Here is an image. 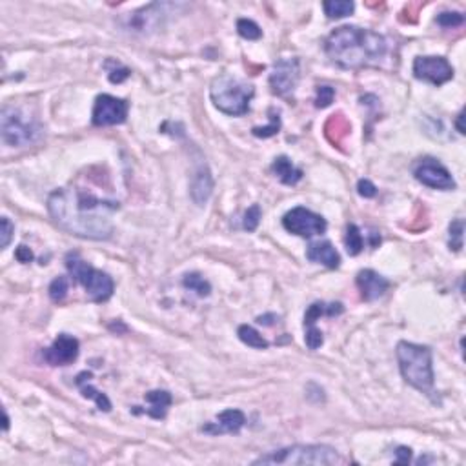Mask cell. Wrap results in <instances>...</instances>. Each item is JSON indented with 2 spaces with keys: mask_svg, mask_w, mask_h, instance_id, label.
<instances>
[{
  "mask_svg": "<svg viewBox=\"0 0 466 466\" xmlns=\"http://www.w3.org/2000/svg\"><path fill=\"white\" fill-rule=\"evenodd\" d=\"M116 201H106L81 188H61L48 197V212L53 223L75 237L106 241L113 235L112 213Z\"/></svg>",
  "mask_w": 466,
  "mask_h": 466,
  "instance_id": "6da1fadb",
  "label": "cell"
},
{
  "mask_svg": "<svg viewBox=\"0 0 466 466\" xmlns=\"http://www.w3.org/2000/svg\"><path fill=\"white\" fill-rule=\"evenodd\" d=\"M330 61L343 70H363L377 66L386 57V39L372 30L357 26H341L332 31L325 42Z\"/></svg>",
  "mask_w": 466,
  "mask_h": 466,
  "instance_id": "7a4b0ae2",
  "label": "cell"
},
{
  "mask_svg": "<svg viewBox=\"0 0 466 466\" xmlns=\"http://www.w3.org/2000/svg\"><path fill=\"white\" fill-rule=\"evenodd\" d=\"M397 361L403 379L421 394L432 396L434 392V365L428 346L401 341L397 345Z\"/></svg>",
  "mask_w": 466,
  "mask_h": 466,
  "instance_id": "3957f363",
  "label": "cell"
},
{
  "mask_svg": "<svg viewBox=\"0 0 466 466\" xmlns=\"http://www.w3.org/2000/svg\"><path fill=\"white\" fill-rule=\"evenodd\" d=\"M254 93L255 90L252 84H246L226 73L215 77L210 86L213 106L230 116L246 115L250 112V101Z\"/></svg>",
  "mask_w": 466,
  "mask_h": 466,
  "instance_id": "277c9868",
  "label": "cell"
},
{
  "mask_svg": "<svg viewBox=\"0 0 466 466\" xmlns=\"http://www.w3.org/2000/svg\"><path fill=\"white\" fill-rule=\"evenodd\" d=\"M341 463V456L328 445H294L255 459L254 465H323Z\"/></svg>",
  "mask_w": 466,
  "mask_h": 466,
  "instance_id": "5b68a950",
  "label": "cell"
},
{
  "mask_svg": "<svg viewBox=\"0 0 466 466\" xmlns=\"http://www.w3.org/2000/svg\"><path fill=\"white\" fill-rule=\"evenodd\" d=\"M42 133L41 124L21 108L6 106L2 110V141L11 148L30 146L39 141Z\"/></svg>",
  "mask_w": 466,
  "mask_h": 466,
  "instance_id": "8992f818",
  "label": "cell"
},
{
  "mask_svg": "<svg viewBox=\"0 0 466 466\" xmlns=\"http://www.w3.org/2000/svg\"><path fill=\"white\" fill-rule=\"evenodd\" d=\"M66 268L70 275L77 283H81L86 290V294L97 303L108 301L113 295L115 284L108 274L101 270L93 268L88 263H84L77 254H70L66 257Z\"/></svg>",
  "mask_w": 466,
  "mask_h": 466,
  "instance_id": "52a82bcc",
  "label": "cell"
},
{
  "mask_svg": "<svg viewBox=\"0 0 466 466\" xmlns=\"http://www.w3.org/2000/svg\"><path fill=\"white\" fill-rule=\"evenodd\" d=\"M283 226L286 232L294 233L297 237L312 239L315 235H323L328 228V224L321 215L310 212L308 208L297 206V208L290 210L283 217Z\"/></svg>",
  "mask_w": 466,
  "mask_h": 466,
  "instance_id": "ba28073f",
  "label": "cell"
},
{
  "mask_svg": "<svg viewBox=\"0 0 466 466\" xmlns=\"http://www.w3.org/2000/svg\"><path fill=\"white\" fill-rule=\"evenodd\" d=\"M128 102L124 99H116L113 95H99L95 99V106H93L92 121L95 126H116L126 122L128 119Z\"/></svg>",
  "mask_w": 466,
  "mask_h": 466,
  "instance_id": "9c48e42d",
  "label": "cell"
},
{
  "mask_svg": "<svg viewBox=\"0 0 466 466\" xmlns=\"http://www.w3.org/2000/svg\"><path fill=\"white\" fill-rule=\"evenodd\" d=\"M414 177L421 184L434 190H443V192L456 190V181L452 177V173L436 159H421L414 166Z\"/></svg>",
  "mask_w": 466,
  "mask_h": 466,
  "instance_id": "30bf717a",
  "label": "cell"
},
{
  "mask_svg": "<svg viewBox=\"0 0 466 466\" xmlns=\"http://www.w3.org/2000/svg\"><path fill=\"white\" fill-rule=\"evenodd\" d=\"M414 75L419 81L443 86L454 79V68L445 57H417L414 61Z\"/></svg>",
  "mask_w": 466,
  "mask_h": 466,
  "instance_id": "8fae6325",
  "label": "cell"
},
{
  "mask_svg": "<svg viewBox=\"0 0 466 466\" xmlns=\"http://www.w3.org/2000/svg\"><path fill=\"white\" fill-rule=\"evenodd\" d=\"M301 77L299 59H281L275 62L274 71L270 75V86L275 95L284 97L292 93L297 88Z\"/></svg>",
  "mask_w": 466,
  "mask_h": 466,
  "instance_id": "7c38bea8",
  "label": "cell"
},
{
  "mask_svg": "<svg viewBox=\"0 0 466 466\" xmlns=\"http://www.w3.org/2000/svg\"><path fill=\"white\" fill-rule=\"evenodd\" d=\"M79 357V341L68 334H61L50 348L44 350V359L51 366H68Z\"/></svg>",
  "mask_w": 466,
  "mask_h": 466,
  "instance_id": "4fadbf2b",
  "label": "cell"
},
{
  "mask_svg": "<svg viewBox=\"0 0 466 466\" xmlns=\"http://www.w3.org/2000/svg\"><path fill=\"white\" fill-rule=\"evenodd\" d=\"M355 283H357V288L361 292V297L365 301L379 299L390 288V281L374 272V270H361Z\"/></svg>",
  "mask_w": 466,
  "mask_h": 466,
  "instance_id": "5bb4252c",
  "label": "cell"
},
{
  "mask_svg": "<svg viewBox=\"0 0 466 466\" xmlns=\"http://www.w3.org/2000/svg\"><path fill=\"white\" fill-rule=\"evenodd\" d=\"M246 423V416L241 410H224L217 416V423H210V425L203 426V432L206 434H237Z\"/></svg>",
  "mask_w": 466,
  "mask_h": 466,
  "instance_id": "9a60e30c",
  "label": "cell"
},
{
  "mask_svg": "<svg viewBox=\"0 0 466 466\" xmlns=\"http://www.w3.org/2000/svg\"><path fill=\"white\" fill-rule=\"evenodd\" d=\"M306 257L312 263L323 264L326 268L335 270L339 268L341 264V255L339 252L334 248V244L328 243V241H323V243H312L306 250Z\"/></svg>",
  "mask_w": 466,
  "mask_h": 466,
  "instance_id": "2e32d148",
  "label": "cell"
},
{
  "mask_svg": "<svg viewBox=\"0 0 466 466\" xmlns=\"http://www.w3.org/2000/svg\"><path fill=\"white\" fill-rule=\"evenodd\" d=\"M212 192H213L212 173H210V170L206 166H201L197 170V173H195V177H193L192 190H190L193 203L199 204V206H203V204L210 199Z\"/></svg>",
  "mask_w": 466,
  "mask_h": 466,
  "instance_id": "e0dca14e",
  "label": "cell"
},
{
  "mask_svg": "<svg viewBox=\"0 0 466 466\" xmlns=\"http://www.w3.org/2000/svg\"><path fill=\"white\" fill-rule=\"evenodd\" d=\"M144 399H146V403L150 406H148L146 410H133L135 414H139V412H144L146 416L153 417V419H164L168 414V408H170V405H172V394L166 390H152L148 392L146 396H144Z\"/></svg>",
  "mask_w": 466,
  "mask_h": 466,
  "instance_id": "ac0fdd59",
  "label": "cell"
},
{
  "mask_svg": "<svg viewBox=\"0 0 466 466\" xmlns=\"http://www.w3.org/2000/svg\"><path fill=\"white\" fill-rule=\"evenodd\" d=\"M88 379H92V374L90 372H82V374L77 375V385L81 388L82 396L86 399H93L97 403V408L101 412H110L112 410V401L108 399L106 394L99 392L93 385L88 383Z\"/></svg>",
  "mask_w": 466,
  "mask_h": 466,
  "instance_id": "d6986e66",
  "label": "cell"
},
{
  "mask_svg": "<svg viewBox=\"0 0 466 466\" xmlns=\"http://www.w3.org/2000/svg\"><path fill=\"white\" fill-rule=\"evenodd\" d=\"M272 172L279 177L281 183L288 184V186H294L303 179V170L295 168L294 163L286 155H281V157L275 159L274 164H272Z\"/></svg>",
  "mask_w": 466,
  "mask_h": 466,
  "instance_id": "ffe728a7",
  "label": "cell"
},
{
  "mask_svg": "<svg viewBox=\"0 0 466 466\" xmlns=\"http://www.w3.org/2000/svg\"><path fill=\"white\" fill-rule=\"evenodd\" d=\"M350 130H352V128H350V122L346 121L343 113H337V115L330 116L325 126L326 137H328V141L332 142V144H335V146H341V144H343V141L346 139Z\"/></svg>",
  "mask_w": 466,
  "mask_h": 466,
  "instance_id": "44dd1931",
  "label": "cell"
},
{
  "mask_svg": "<svg viewBox=\"0 0 466 466\" xmlns=\"http://www.w3.org/2000/svg\"><path fill=\"white\" fill-rule=\"evenodd\" d=\"M237 335H239V339L243 341L244 345L252 346V348H255V350H266L270 346L268 341L264 339L263 335L259 334L254 326H250V325L239 326Z\"/></svg>",
  "mask_w": 466,
  "mask_h": 466,
  "instance_id": "7402d4cb",
  "label": "cell"
},
{
  "mask_svg": "<svg viewBox=\"0 0 466 466\" xmlns=\"http://www.w3.org/2000/svg\"><path fill=\"white\" fill-rule=\"evenodd\" d=\"M183 284H184V288L190 290V292H195L199 297H208V295L212 294V284L204 279L203 275L195 274V272H193V274L184 275Z\"/></svg>",
  "mask_w": 466,
  "mask_h": 466,
  "instance_id": "603a6c76",
  "label": "cell"
},
{
  "mask_svg": "<svg viewBox=\"0 0 466 466\" xmlns=\"http://www.w3.org/2000/svg\"><path fill=\"white\" fill-rule=\"evenodd\" d=\"M325 8V13L328 19H345V17L352 15L355 10L354 2H348V0H330L323 4Z\"/></svg>",
  "mask_w": 466,
  "mask_h": 466,
  "instance_id": "cb8c5ba5",
  "label": "cell"
},
{
  "mask_svg": "<svg viewBox=\"0 0 466 466\" xmlns=\"http://www.w3.org/2000/svg\"><path fill=\"white\" fill-rule=\"evenodd\" d=\"M345 244H346V252H348L352 257L359 255L361 252L365 250V237H363V233H361V230L357 228L355 224H348V228H346Z\"/></svg>",
  "mask_w": 466,
  "mask_h": 466,
  "instance_id": "d4e9b609",
  "label": "cell"
},
{
  "mask_svg": "<svg viewBox=\"0 0 466 466\" xmlns=\"http://www.w3.org/2000/svg\"><path fill=\"white\" fill-rule=\"evenodd\" d=\"M237 31L239 35L246 39V41H259L263 37V30L259 28L257 22L250 21V19H239Z\"/></svg>",
  "mask_w": 466,
  "mask_h": 466,
  "instance_id": "484cf974",
  "label": "cell"
},
{
  "mask_svg": "<svg viewBox=\"0 0 466 466\" xmlns=\"http://www.w3.org/2000/svg\"><path fill=\"white\" fill-rule=\"evenodd\" d=\"M270 119H272V124H268V126H263V128H254V130H252V133H254L255 137L268 139V137H274V135H277V133H279V130H281L279 112H275V110H270Z\"/></svg>",
  "mask_w": 466,
  "mask_h": 466,
  "instance_id": "4316f807",
  "label": "cell"
},
{
  "mask_svg": "<svg viewBox=\"0 0 466 466\" xmlns=\"http://www.w3.org/2000/svg\"><path fill=\"white\" fill-rule=\"evenodd\" d=\"M68 290H70V281H68V277H64V275L57 277V279L50 284V299L53 301V303H62V301L66 299Z\"/></svg>",
  "mask_w": 466,
  "mask_h": 466,
  "instance_id": "83f0119b",
  "label": "cell"
},
{
  "mask_svg": "<svg viewBox=\"0 0 466 466\" xmlns=\"http://www.w3.org/2000/svg\"><path fill=\"white\" fill-rule=\"evenodd\" d=\"M463 232H465V221L456 219L450 224V250L459 252L463 248Z\"/></svg>",
  "mask_w": 466,
  "mask_h": 466,
  "instance_id": "f1b7e54d",
  "label": "cell"
},
{
  "mask_svg": "<svg viewBox=\"0 0 466 466\" xmlns=\"http://www.w3.org/2000/svg\"><path fill=\"white\" fill-rule=\"evenodd\" d=\"M261 219H263L261 206H259V204L250 206L248 212L244 213V221H243L244 230H246V232H255V230L259 228V223H261Z\"/></svg>",
  "mask_w": 466,
  "mask_h": 466,
  "instance_id": "f546056e",
  "label": "cell"
},
{
  "mask_svg": "<svg viewBox=\"0 0 466 466\" xmlns=\"http://www.w3.org/2000/svg\"><path fill=\"white\" fill-rule=\"evenodd\" d=\"M306 328V335H304V341H306V346L310 350H317L323 346L325 343V337H323V332L317 330V326H304Z\"/></svg>",
  "mask_w": 466,
  "mask_h": 466,
  "instance_id": "4dcf8cb0",
  "label": "cell"
},
{
  "mask_svg": "<svg viewBox=\"0 0 466 466\" xmlns=\"http://www.w3.org/2000/svg\"><path fill=\"white\" fill-rule=\"evenodd\" d=\"M465 22V17L457 11H443L441 15H437V24L443 28H457Z\"/></svg>",
  "mask_w": 466,
  "mask_h": 466,
  "instance_id": "1f68e13d",
  "label": "cell"
},
{
  "mask_svg": "<svg viewBox=\"0 0 466 466\" xmlns=\"http://www.w3.org/2000/svg\"><path fill=\"white\" fill-rule=\"evenodd\" d=\"M0 228H2L0 230V248L6 250L10 246L13 232H15V226H13V223H11L10 219L2 217L0 219Z\"/></svg>",
  "mask_w": 466,
  "mask_h": 466,
  "instance_id": "d6a6232c",
  "label": "cell"
},
{
  "mask_svg": "<svg viewBox=\"0 0 466 466\" xmlns=\"http://www.w3.org/2000/svg\"><path fill=\"white\" fill-rule=\"evenodd\" d=\"M335 99V90L332 86H317V97H315V106L328 108Z\"/></svg>",
  "mask_w": 466,
  "mask_h": 466,
  "instance_id": "836d02e7",
  "label": "cell"
},
{
  "mask_svg": "<svg viewBox=\"0 0 466 466\" xmlns=\"http://www.w3.org/2000/svg\"><path fill=\"white\" fill-rule=\"evenodd\" d=\"M357 193H359L361 197L372 199L377 195V188H375V184L370 183L368 179H361L359 183H357Z\"/></svg>",
  "mask_w": 466,
  "mask_h": 466,
  "instance_id": "e575fe53",
  "label": "cell"
},
{
  "mask_svg": "<svg viewBox=\"0 0 466 466\" xmlns=\"http://www.w3.org/2000/svg\"><path fill=\"white\" fill-rule=\"evenodd\" d=\"M130 75H132V71L128 70V68L119 66V64H116V68L110 70V73H108V79H110V82H113V84H121V82L126 81Z\"/></svg>",
  "mask_w": 466,
  "mask_h": 466,
  "instance_id": "d590c367",
  "label": "cell"
},
{
  "mask_svg": "<svg viewBox=\"0 0 466 466\" xmlns=\"http://www.w3.org/2000/svg\"><path fill=\"white\" fill-rule=\"evenodd\" d=\"M15 257H17V261H19V263L28 264V263H31L33 259H35V255H33V252H31L28 246H19V248H17V252H15Z\"/></svg>",
  "mask_w": 466,
  "mask_h": 466,
  "instance_id": "8d00e7d4",
  "label": "cell"
},
{
  "mask_svg": "<svg viewBox=\"0 0 466 466\" xmlns=\"http://www.w3.org/2000/svg\"><path fill=\"white\" fill-rule=\"evenodd\" d=\"M396 456H397V463L399 465H408L412 459V450L408 448V446H399L396 450Z\"/></svg>",
  "mask_w": 466,
  "mask_h": 466,
  "instance_id": "74e56055",
  "label": "cell"
},
{
  "mask_svg": "<svg viewBox=\"0 0 466 466\" xmlns=\"http://www.w3.org/2000/svg\"><path fill=\"white\" fill-rule=\"evenodd\" d=\"M275 321H277V315H275V314L261 315V317H257V323H259V325H264V326H272V325H275Z\"/></svg>",
  "mask_w": 466,
  "mask_h": 466,
  "instance_id": "f35d334b",
  "label": "cell"
},
{
  "mask_svg": "<svg viewBox=\"0 0 466 466\" xmlns=\"http://www.w3.org/2000/svg\"><path fill=\"white\" fill-rule=\"evenodd\" d=\"M463 121H465V112H461V113H459V115H457V121H456V128H457V132L461 133V135H465V133H466V130H465V126H463Z\"/></svg>",
  "mask_w": 466,
  "mask_h": 466,
  "instance_id": "ab89813d",
  "label": "cell"
},
{
  "mask_svg": "<svg viewBox=\"0 0 466 466\" xmlns=\"http://www.w3.org/2000/svg\"><path fill=\"white\" fill-rule=\"evenodd\" d=\"M10 428V417H8V414L4 412V430H8Z\"/></svg>",
  "mask_w": 466,
  "mask_h": 466,
  "instance_id": "60d3db41",
  "label": "cell"
}]
</instances>
